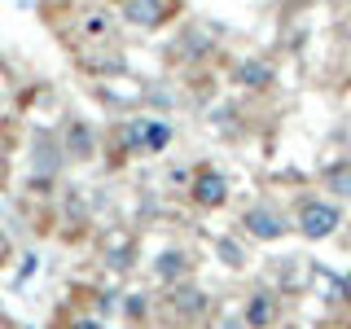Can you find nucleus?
Returning <instances> with one entry per match:
<instances>
[{"instance_id": "f257e3e1", "label": "nucleus", "mask_w": 351, "mask_h": 329, "mask_svg": "<svg viewBox=\"0 0 351 329\" xmlns=\"http://www.w3.org/2000/svg\"><path fill=\"white\" fill-rule=\"evenodd\" d=\"M338 228V206H329V202H303V211H299V233L303 237H312V241H321L329 237Z\"/></svg>"}, {"instance_id": "f03ea898", "label": "nucleus", "mask_w": 351, "mask_h": 329, "mask_svg": "<svg viewBox=\"0 0 351 329\" xmlns=\"http://www.w3.org/2000/svg\"><path fill=\"white\" fill-rule=\"evenodd\" d=\"M224 197H228V184H224V175H219V171L206 167V171L193 175V202L197 206H219Z\"/></svg>"}, {"instance_id": "7ed1b4c3", "label": "nucleus", "mask_w": 351, "mask_h": 329, "mask_svg": "<svg viewBox=\"0 0 351 329\" xmlns=\"http://www.w3.org/2000/svg\"><path fill=\"white\" fill-rule=\"evenodd\" d=\"M123 141H128V149H162L171 141V132L162 123H132Z\"/></svg>"}, {"instance_id": "20e7f679", "label": "nucleus", "mask_w": 351, "mask_h": 329, "mask_svg": "<svg viewBox=\"0 0 351 329\" xmlns=\"http://www.w3.org/2000/svg\"><path fill=\"white\" fill-rule=\"evenodd\" d=\"M246 224H250V233H255V237H268V241L285 233V224H281V219L272 215V211H250V215H246Z\"/></svg>"}, {"instance_id": "39448f33", "label": "nucleus", "mask_w": 351, "mask_h": 329, "mask_svg": "<svg viewBox=\"0 0 351 329\" xmlns=\"http://www.w3.org/2000/svg\"><path fill=\"white\" fill-rule=\"evenodd\" d=\"M128 18L136 22V27H154L162 14H158V0H132L128 5Z\"/></svg>"}, {"instance_id": "423d86ee", "label": "nucleus", "mask_w": 351, "mask_h": 329, "mask_svg": "<svg viewBox=\"0 0 351 329\" xmlns=\"http://www.w3.org/2000/svg\"><path fill=\"white\" fill-rule=\"evenodd\" d=\"M268 80H272V71H268L263 62H246V66L237 71V84H246V88H263Z\"/></svg>"}, {"instance_id": "0eeeda50", "label": "nucleus", "mask_w": 351, "mask_h": 329, "mask_svg": "<svg viewBox=\"0 0 351 329\" xmlns=\"http://www.w3.org/2000/svg\"><path fill=\"white\" fill-rule=\"evenodd\" d=\"M246 321L255 325V329H263V325L272 321V303H268V299H255V303L246 307Z\"/></svg>"}, {"instance_id": "6e6552de", "label": "nucleus", "mask_w": 351, "mask_h": 329, "mask_svg": "<svg viewBox=\"0 0 351 329\" xmlns=\"http://www.w3.org/2000/svg\"><path fill=\"white\" fill-rule=\"evenodd\" d=\"M325 180L334 184L338 193H351V167H329V171H325Z\"/></svg>"}, {"instance_id": "1a4fd4ad", "label": "nucleus", "mask_w": 351, "mask_h": 329, "mask_svg": "<svg viewBox=\"0 0 351 329\" xmlns=\"http://www.w3.org/2000/svg\"><path fill=\"white\" fill-rule=\"evenodd\" d=\"M75 329H101V321H75Z\"/></svg>"}, {"instance_id": "9d476101", "label": "nucleus", "mask_w": 351, "mask_h": 329, "mask_svg": "<svg viewBox=\"0 0 351 329\" xmlns=\"http://www.w3.org/2000/svg\"><path fill=\"white\" fill-rule=\"evenodd\" d=\"M343 294H347V299H351V272H347V277H343Z\"/></svg>"}, {"instance_id": "9b49d317", "label": "nucleus", "mask_w": 351, "mask_h": 329, "mask_svg": "<svg viewBox=\"0 0 351 329\" xmlns=\"http://www.w3.org/2000/svg\"><path fill=\"white\" fill-rule=\"evenodd\" d=\"M0 263H5V237H0Z\"/></svg>"}]
</instances>
